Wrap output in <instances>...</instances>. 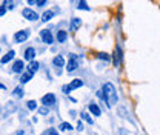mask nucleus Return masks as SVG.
Masks as SVG:
<instances>
[{"label":"nucleus","instance_id":"f257e3e1","mask_svg":"<svg viewBox=\"0 0 160 135\" xmlns=\"http://www.w3.org/2000/svg\"><path fill=\"white\" fill-rule=\"evenodd\" d=\"M102 92H105L103 97H105V101L108 103V106H109V108H112V106H116V104H117L119 97H117L116 88H114V84H112V83H105V84H103V91H102Z\"/></svg>","mask_w":160,"mask_h":135},{"label":"nucleus","instance_id":"f03ea898","mask_svg":"<svg viewBox=\"0 0 160 135\" xmlns=\"http://www.w3.org/2000/svg\"><path fill=\"white\" fill-rule=\"evenodd\" d=\"M77 68H79V57H77L76 54H69V60H68V68H66V71H68V72H74Z\"/></svg>","mask_w":160,"mask_h":135},{"label":"nucleus","instance_id":"7ed1b4c3","mask_svg":"<svg viewBox=\"0 0 160 135\" xmlns=\"http://www.w3.org/2000/svg\"><path fill=\"white\" fill-rule=\"evenodd\" d=\"M83 86V81L80 80V78H76V80H72L68 86H63V92L65 94H69L71 91H74V89H79Z\"/></svg>","mask_w":160,"mask_h":135},{"label":"nucleus","instance_id":"20e7f679","mask_svg":"<svg viewBox=\"0 0 160 135\" xmlns=\"http://www.w3.org/2000/svg\"><path fill=\"white\" fill-rule=\"evenodd\" d=\"M22 16L26 20H29V22H36V20L39 19V14H37L36 11H32L31 8H25V9L22 11Z\"/></svg>","mask_w":160,"mask_h":135},{"label":"nucleus","instance_id":"39448f33","mask_svg":"<svg viewBox=\"0 0 160 135\" xmlns=\"http://www.w3.org/2000/svg\"><path fill=\"white\" fill-rule=\"evenodd\" d=\"M56 101H57V98L54 94H45V95L42 97V104L43 106H52V104H56Z\"/></svg>","mask_w":160,"mask_h":135},{"label":"nucleus","instance_id":"423d86ee","mask_svg":"<svg viewBox=\"0 0 160 135\" xmlns=\"http://www.w3.org/2000/svg\"><path fill=\"white\" fill-rule=\"evenodd\" d=\"M28 37H29V31H26V29L19 31V32H16V34H14V40H16V43H23L25 40H28Z\"/></svg>","mask_w":160,"mask_h":135},{"label":"nucleus","instance_id":"0eeeda50","mask_svg":"<svg viewBox=\"0 0 160 135\" xmlns=\"http://www.w3.org/2000/svg\"><path fill=\"white\" fill-rule=\"evenodd\" d=\"M40 37H42V40H43V43H46V45H51V43L54 41V37H52L51 31H48V29L40 31Z\"/></svg>","mask_w":160,"mask_h":135},{"label":"nucleus","instance_id":"6e6552de","mask_svg":"<svg viewBox=\"0 0 160 135\" xmlns=\"http://www.w3.org/2000/svg\"><path fill=\"white\" fill-rule=\"evenodd\" d=\"M88 109H89V112L92 114L94 117H100L102 115V111H100V108L97 106V103H94V101H91L89 104H88Z\"/></svg>","mask_w":160,"mask_h":135},{"label":"nucleus","instance_id":"1a4fd4ad","mask_svg":"<svg viewBox=\"0 0 160 135\" xmlns=\"http://www.w3.org/2000/svg\"><path fill=\"white\" fill-rule=\"evenodd\" d=\"M80 26H82V20L79 17H74V19L71 20V26H69V31L71 32H76L77 29H79Z\"/></svg>","mask_w":160,"mask_h":135},{"label":"nucleus","instance_id":"9d476101","mask_svg":"<svg viewBox=\"0 0 160 135\" xmlns=\"http://www.w3.org/2000/svg\"><path fill=\"white\" fill-rule=\"evenodd\" d=\"M120 63H122V49L117 46V48H116V51H114V66H116V68H119Z\"/></svg>","mask_w":160,"mask_h":135},{"label":"nucleus","instance_id":"9b49d317","mask_svg":"<svg viewBox=\"0 0 160 135\" xmlns=\"http://www.w3.org/2000/svg\"><path fill=\"white\" fill-rule=\"evenodd\" d=\"M23 57H25V60H29V61L34 60V58H36V49H34V48H26Z\"/></svg>","mask_w":160,"mask_h":135},{"label":"nucleus","instance_id":"f8f14e48","mask_svg":"<svg viewBox=\"0 0 160 135\" xmlns=\"http://www.w3.org/2000/svg\"><path fill=\"white\" fill-rule=\"evenodd\" d=\"M40 65L39 61H36V60H31L29 61V65H28V72H31V74H36L37 71H39Z\"/></svg>","mask_w":160,"mask_h":135},{"label":"nucleus","instance_id":"ddd939ff","mask_svg":"<svg viewBox=\"0 0 160 135\" xmlns=\"http://www.w3.org/2000/svg\"><path fill=\"white\" fill-rule=\"evenodd\" d=\"M14 55H16V52H14L12 49H11V51H8V52H6V55H3V57H2L0 63H2V65H6V63H9V61L14 58Z\"/></svg>","mask_w":160,"mask_h":135},{"label":"nucleus","instance_id":"4468645a","mask_svg":"<svg viewBox=\"0 0 160 135\" xmlns=\"http://www.w3.org/2000/svg\"><path fill=\"white\" fill-rule=\"evenodd\" d=\"M23 68H25L23 60H16V61H14V65H12V72L19 74V72H22V71H23Z\"/></svg>","mask_w":160,"mask_h":135},{"label":"nucleus","instance_id":"2eb2a0df","mask_svg":"<svg viewBox=\"0 0 160 135\" xmlns=\"http://www.w3.org/2000/svg\"><path fill=\"white\" fill-rule=\"evenodd\" d=\"M52 65L56 68H63L65 66V58L62 57V55H56V57L52 58Z\"/></svg>","mask_w":160,"mask_h":135},{"label":"nucleus","instance_id":"dca6fc26","mask_svg":"<svg viewBox=\"0 0 160 135\" xmlns=\"http://www.w3.org/2000/svg\"><path fill=\"white\" fill-rule=\"evenodd\" d=\"M66 39H68V32L63 31V29H60L59 32H57V41H59V43H65Z\"/></svg>","mask_w":160,"mask_h":135},{"label":"nucleus","instance_id":"f3484780","mask_svg":"<svg viewBox=\"0 0 160 135\" xmlns=\"http://www.w3.org/2000/svg\"><path fill=\"white\" fill-rule=\"evenodd\" d=\"M77 8L79 9H83V11H91V8L88 6V3L85 0H77Z\"/></svg>","mask_w":160,"mask_h":135},{"label":"nucleus","instance_id":"a211bd4d","mask_svg":"<svg viewBox=\"0 0 160 135\" xmlns=\"http://www.w3.org/2000/svg\"><path fill=\"white\" fill-rule=\"evenodd\" d=\"M52 17H54V12L52 11H45L43 16H42V22H49Z\"/></svg>","mask_w":160,"mask_h":135},{"label":"nucleus","instance_id":"6ab92c4d","mask_svg":"<svg viewBox=\"0 0 160 135\" xmlns=\"http://www.w3.org/2000/svg\"><path fill=\"white\" fill-rule=\"evenodd\" d=\"M34 77V74H31V72H26V74H23L22 78H20V81H22V84H25V83H28L31 78Z\"/></svg>","mask_w":160,"mask_h":135},{"label":"nucleus","instance_id":"aec40b11","mask_svg":"<svg viewBox=\"0 0 160 135\" xmlns=\"http://www.w3.org/2000/svg\"><path fill=\"white\" fill-rule=\"evenodd\" d=\"M59 129L60 131H72V126H71L69 123H65V121H63V123L59 124Z\"/></svg>","mask_w":160,"mask_h":135},{"label":"nucleus","instance_id":"412c9836","mask_svg":"<svg viewBox=\"0 0 160 135\" xmlns=\"http://www.w3.org/2000/svg\"><path fill=\"white\" fill-rule=\"evenodd\" d=\"M12 95H14V97H19V98H22V97L25 95V92H23V89H22V88H19V86H17V88L14 89Z\"/></svg>","mask_w":160,"mask_h":135},{"label":"nucleus","instance_id":"4be33fe9","mask_svg":"<svg viewBox=\"0 0 160 135\" xmlns=\"http://www.w3.org/2000/svg\"><path fill=\"white\" fill-rule=\"evenodd\" d=\"M26 106H28V109H29V111L37 109V103H36V100H29V101L26 103Z\"/></svg>","mask_w":160,"mask_h":135},{"label":"nucleus","instance_id":"5701e85b","mask_svg":"<svg viewBox=\"0 0 160 135\" xmlns=\"http://www.w3.org/2000/svg\"><path fill=\"white\" fill-rule=\"evenodd\" d=\"M3 6L6 9H12L14 8V3H12V0H3Z\"/></svg>","mask_w":160,"mask_h":135},{"label":"nucleus","instance_id":"b1692460","mask_svg":"<svg viewBox=\"0 0 160 135\" xmlns=\"http://www.w3.org/2000/svg\"><path fill=\"white\" fill-rule=\"evenodd\" d=\"M97 58H99V60H105V61H109V60H111V57H109L106 52H100L99 55H97Z\"/></svg>","mask_w":160,"mask_h":135},{"label":"nucleus","instance_id":"393cba45","mask_svg":"<svg viewBox=\"0 0 160 135\" xmlns=\"http://www.w3.org/2000/svg\"><path fill=\"white\" fill-rule=\"evenodd\" d=\"M39 114L40 115H48V114H49V108H48V106H42L39 109Z\"/></svg>","mask_w":160,"mask_h":135},{"label":"nucleus","instance_id":"a878e982","mask_svg":"<svg viewBox=\"0 0 160 135\" xmlns=\"http://www.w3.org/2000/svg\"><path fill=\"white\" fill-rule=\"evenodd\" d=\"M82 118H83V120H85V121H86L88 124H92V118L88 115L86 112H82Z\"/></svg>","mask_w":160,"mask_h":135},{"label":"nucleus","instance_id":"bb28decb","mask_svg":"<svg viewBox=\"0 0 160 135\" xmlns=\"http://www.w3.org/2000/svg\"><path fill=\"white\" fill-rule=\"evenodd\" d=\"M43 135H59V132H57L54 128H51V129H48L46 132H43Z\"/></svg>","mask_w":160,"mask_h":135},{"label":"nucleus","instance_id":"cd10ccee","mask_svg":"<svg viewBox=\"0 0 160 135\" xmlns=\"http://www.w3.org/2000/svg\"><path fill=\"white\" fill-rule=\"evenodd\" d=\"M36 5H37V6H42V8H43V6L46 5V0H36Z\"/></svg>","mask_w":160,"mask_h":135},{"label":"nucleus","instance_id":"c85d7f7f","mask_svg":"<svg viewBox=\"0 0 160 135\" xmlns=\"http://www.w3.org/2000/svg\"><path fill=\"white\" fill-rule=\"evenodd\" d=\"M119 134L120 135H134V134H131V132H128L126 129H123V128H122V129L119 131Z\"/></svg>","mask_w":160,"mask_h":135},{"label":"nucleus","instance_id":"c756f323","mask_svg":"<svg viewBox=\"0 0 160 135\" xmlns=\"http://www.w3.org/2000/svg\"><path fill=\"white\" fill-rule=\"evenodd\" d=\"M5 14H6V8L2 5V6H0V17H3Z\"/></svg>","mask_w":160,"mask_h":135},{"label":"nucleus","instance_id":"7c9ffc66","mask_svg":"<svg viewBox=\"0 0 160 135\" xmlns=\"http://www.w3.org/2000/svg\"><path fill=\"white\" fill-rule=\"evenodd\" d=\"M77 131H79V132H82V131H83V123H82V121H79V123H77Z\"/></svg>","mask_w":160,"mask_h":135},{"label":"nucleus","instance_id":"2f4dec72","mask_svg":"<svg viewBox=\"0 0 160 135\" xmlns=\"http://www.w3.org/2000/svg\"><path fill=\"white\" fill-rule=\"evenodd\" d=\"M28 2V5H32V3H36V0H26Z\"/></svg>","mask_w":160,"mask_h":135},{"label":"nucleus","instance_id":"473e14b6","mask_svg":"<svg viewBox=\"0 0 160 135\" xmlns=\"http://www.w3.org/2000/svg\"><path fill=\"white\" fill-rule=\"evenodd\" d=\"M0 89H5V86H3V84H0Z\"/></svg>","mask_w":160,"mask_h":135}]
</instances>
